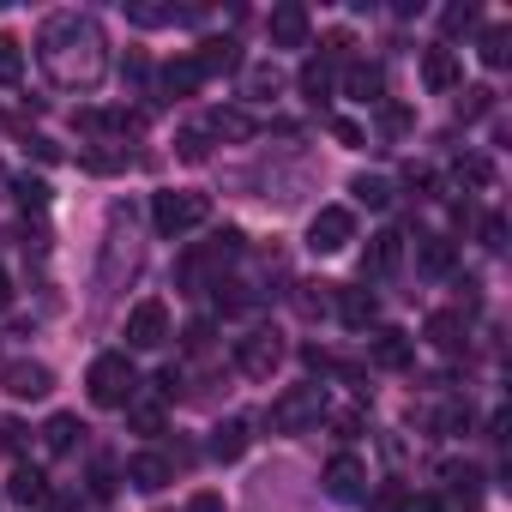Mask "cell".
<instances>
[{"label":"cell","mask_w":512,"mask_h":512,"mask_svg":"<svg viewBox=\"0 0 512 512\" xmlns=\"http://www.w3.org/2000/svg\"><path fill=\"white\" fill-rule=\"evenodd\" d=\"M169 476H175V464H169L163 452H133V458H127V482H133L139 494H157V488H169Z\"/></svg>","instance_id":"obj_14"},{"label":"cell","mask_w":512,"mask_h":512,"mask_svg":"<svg viewBox=\"0 0 512 512\" xmlns=\"http://www.w3.org/2000/svg\"><path fill=\"white\" fill-rule=\"evenodd\" d=\"M374 512H404V494H398V488H380V494H374Z\"/></svg>","instance_id":"obj_42"},{"label":"cell","mask_w":512,"mask_h":512,"mask_svg":"<svg viewBox=\"0 0 512 512\" xmlns=\"http://www.w3.org/2000/svg\"><path fill=\"white\" fill-rule=\"evenodd\" d=\"M266 422H272L278 434H308V428H320V422H326V386H320V380H308V386H284V392L272 398Z\"/></svg>","instance_id":"obj_3"},{"label":"cell","mask_w":512,"mask_h":512,"mask_svg":"<svg viewBox=\"0 0 512 512\" xmlns=\"http://www.w3.org/2000/svg\"><path fill=\"white\" fill-rule=\"evenodd\" d=\"M326 494H332V500H362V494H368V464H362L356 452H338V458L326 464Z\"/></svg>","instance_id":"obj_9"},{"label":"cell","mask_w":512,"mask_h":512,"mask_svg":"<svg viewBox=\"0 0 512 512\" xmlns=\"http://www.w3.org/2000/svg\"><path fill=\"white\" fill-rule=\"evenodd\" d=\"M187 512H223V494H211V488H205V494H193V500H187Z\"/></svg>","instance_id":"obj_43"},{"label":"cell","mask_w":512,"mask_h":512,"mask_svg":"<svg viewBox=\"0 0 512 512\" xmlns=\"http://www.w3.org/2000/svg\"><path fill=\"white\" fill-rule=\"evenodd\" d=\"M127 422H133L139 434H163V410H157V404H139V398H133V404H127Z\"/></svg>","instance_id":"obj_37"},{"label":"cell","mask_w":512,"mask_h":512,"mask_svg":"<svg viewBox=\"0 0 512 512\" xmlns=\"http://www.w3.org/2000/svg\"><path fill=\"white\" fill-rule=\"evenodd\" d=\"M7 187H13V199H19L25 211H49V199H55V187H49L43 175H13Z\"/></svg>","instance_id":"obj_27"},{"label":"cell","mask_w":512,"mask_h":512,"mask_svg":"<svg viewBox=\"0 0 512 512\" xmlns=\"http://www.w3.org/2000/svg\"><path fill=\"white\" fill-rule=\"evenodd\" d=\"M79 434H85V422L61 410V416H49V428H43V446H49V452H73V446H79Z\"/></svg>","instance_id":"obj_29"},{"label":"cell","mask_w":512,"mask_h":512,"mask_svg":"<svg viewBox=\"0 0 512 512\" xmlns=\"http://www.w3.org/2000/svg\"><path fill=\"white\" fill-rule=\"evenodd\" d=\"M241 85H247V97H253V103H272V97L284 91V73L260 61V67H247V73H241Z\"/></svg>","instance_id":"obj_24"},{"label":"cell","mask_w":512,"mask_h":512,"mask_svg":"<svg viewBox=\"0 0 512 512\" xmlns=\"http://www.w3.org/2000/svg\"><path fill=\"white\" fill-rule=\"evenodd\" d=\"M452 181H458V187H494V163L476 157V151H464V157L452 163Z\"/></svg>","instance_id":"obj_31"},{"label":"cell","mask_w":512,"mask_h":512,"mask_svg":"<svg viewBox=\"0 0 512 512\" xmlns=\"http://www.w3.org/2000/svg\"><path fill=\"white\" fill-rule=\"evenodd\" d=\"M350 193H356L368 211H386V205H392V181H380V175H356V181H350Z\"/></svg>","instance_id":"obj_33"},{"label":"cell","mask_w":512,"mask_h":512,"mask_svg":"<svg viewBox=\"0 0 512 512\" xmlns=\"http://www.w3.org/2000/svg\"><path fill=\"white\" fill-rule=\"evenodd\" d=\"M85 169L91 175H115V169H127V151H103L97 145V151H85Z\"/></svg>","instance_id":"obj_38"},{"label":"cell","mask_w":512,"mask_h":512,"mask_svg":"<svg viewBox=\"0 0 512 512\" xmlns=\"http://www.w3.org/2000/svg\"><path fill=\"white\" fill-rule=\"evenodd\" d=\"M127 19L145 25V31H157V25H193L199 7H151V0H127Z\"/></svg>","instance_id":"obj_19"},{"label":"cell","mask_w":512,"mask_h":512,"mask_svg":"<svg viewBox=\"0 0 512 512\" xmlns=\"http://www.w3.org/2000/svg\"><path fill=\"white\" fill-rule=\"evenodd\" d=\"M91 488H97V494H115V470H109V464H97V476H91Z\"/></svg>","instance_id":"obj_47"},{"label":"cell","mask_w":512,"mask_h":512,"mask_svg":"<svg viewBox=\"0 0 512 512\" xmlns=\"http://www.w3.org/2000/svg\"><path fill=\"white\" fill-rule=\"evenodd\" d=\"M470 25H476V7H470V0H452V7L440 13V31H446V37H458V31H470Z\"/></svg>","instance_id":"obj_36"},{"label":"cell","mask_w":512,"mask_h":512,"mask_svg":"<svg viewBox=\"0 0 512 512\" xmlns=\"http://www.w3.org/2000/svg\"><path fill=\"white\" fill-rule=\"evenodd\" d=\"M344 97H350V103H368V109L386 103V73L368 67V61H350V67H344Z\"/></svg>","instance_id":"obj_13"},{"label":"cell","mask_w":512,"mask_h":512,"mask_svg":"<svg viewBox=\"0 0 512 512\" xmlns=\"http://www.w3.org/2000/svg\"><path fill=\"white\" fill-rule=\"evenodd\" d=\"M404 512H446V500H434V494H416V500H404Z\"/></svg>","instance_id":"obj_45"},{"label":"cell","mask_w":512,"mask_h":512,"mask_svg":"<svg viewBox=\"0 0 512 512\" xmlns=\"http://www.w3.org/2000/svg\"><path fill=\"white\" fill-rule=\"evenodd\" d=\"M193 67H199L205 79H211V73H241V43H235V37H211V43H199Z\"/></svg>","instance_id":"obj_17"},{"label":"cell","mask_w":512,"mask_h":512,"mask_svg":"<svg viewBox=\"0 0 512 512\" xmlns=\"http://www.w3.org/2000/svg\"><path fill=\"white\" fill-rule=\"evenodd\" d=\"M440 482H446V494H452L464 512H476V506H482V482H488V476H482L476 464H458V458H452V464L440 470Z\"/></svg>","instance_id":"obj_15"},{"label":"cell","mask_w":512,"mask_h":512,"mask_svg":"<svg viewBox=\"0 0 512 512\" xmlns=\"http://www.w3.org/2000/svg\"><path fill=\"white\" fill-rule=\"evenodd\" d=\"M163 338H169V308L151 296V302H139L127 314V350H157Z\"/></svg>","instance_id":"obj_7"},{"label":"cell","mask_w":512,"mask_h":512,"mask_svg":"<svg viewBox=\"0 0 512 512\" xmlns=\"http://www.w3.org/2000/svg\"><path fill=\"white\" fill-rule=\"evenodd\" d=\"M175 157H181V163H205V157H211V133H205V127H181V133H175Z\"/></svg>","instance_id":"obj_32"},{"label":"cell","mask_w":512,"mask_h":512,"mask_svg":"<svg viewBox=\"0 0 512 512\" xmlns=\"http://www.w3.org/2000/svg\"><path fill=\"white\" fill-rule=\"evenodd\" d=\"M422 85L428 91H458V55L452 49H428L422 55Z\"/></svg>","instance_id":"obj_22"},{"label":"cell","mask_w":512,"mask_h":512,"mask_svg":"<svg viewBox=\"0 0 512 512\" xmlns=\"http://www.w3.org/2000/svg\"><path fill=\"white\" fill-rule=\"evenodd\" d=\"M205 217H211L205 193H157V199H151V223H157V235H169V241H181V235L199 229Z\"/></svg>","instance_id":"obj_4"},{"label":"cell","mask_w":512,"mask_h":512,"mask_svg":"<svg viewBox=\"0 0 512 512\" xmlns=\"http://www.w3.org/2000/svg\"><path fill=\"white\" fill-rule=\"evenodd\" d=\"M488 109H494V91H488V85H470V91L458 97V121H482Z\"/></svg>","instance_id":"obj_35"},{"label":"cell","mask_w":512,"mask_h":512,"mask_svg":"<svg viewBox=\"0 0 512 512\" xmlns=\"http://www.w3.org/2000/svg\"><path fill=\"white\" fill-rule=\"evenodd\" d=\"M422 338L440 350V356H464V314L458 308H440V314H428V326H422Z\"/></svg>","instance_id":"obj_12"},{"label":"cell","mask_w":512,"mask_h":512,"mask_svg":"<svg viewBox=\"0 0 512 512\" xmlns=\"http://www.w3.org/2000/svg\"><path fill=\"white\" fill-rule=\"evenodd\" d=\"M350 241H356V217L344 205H320L314 223H308V247L314 253H344Z\"/></svg>","instance_id":"obj_6"},{"label":"cell","mask_w":512,"mask_h":512,"mask_svg":"<svg viewBox=\"0 0 512 512\" xmlns=\"http://www.w3.org/2000/svg\"><path fill=\"white\" fill-rule=\"evenodd\" d=\"M247 440H253V434H247V422H241V416H229V422H217V428H211V440H205V446H211V458L235 464V458L247 452Z\"/></svg>","instance_id":"obj_21"},{"label":"cell","mask_w":512,"mask_h":512,"mask_svg":"<svg viewBox=\"0 0 512 512\" xmlns=\"http://www.w3.org/2000/svg\"><path fill=\"white\" fill-rule=\"evenodd\" d=\"M266 31H272V49H302V43H308V31H314V19H308V7L284 0V7H272Z\"/></svg>","instance_id":"obj_10"},{"label":"cell","mask_w":512,"mask_h":512,"mask_svg":"<svg viewBox=\"0 0 512 512\" xmlns=\"http://www.w3.org/2000/svg\"><path fill=\"white\" fill-rule=\"evenodd\" d=\"M31 151H37L43 163H55V157H61V145H55V139H43V133H31Z\"/></svg>","instance_id":"obj_44"},{"label":"cell","mask_w":512,"mask_h":512,"mask_svg":"<svg viewBox=\"0 0 512 512\" xmlns=\"http://www.w3.org/2000/svg\"><path fill=\"white\" fill-rule=\"evenodd\" d=\"M25 79V49L13 37H0V85H19Z\"/></svg>","instance_id":"obj_34"},{"label":"cell","mask_w":512,"mask_h":512,"mask_svg":"<svg viewBox=\"0 0 512 512\" xmlns=\"http://www.w3.org/2000/svg\"><path fill=\"white\" fill-rule=\"evenodd\" d=\"M199 127H205L211 139H253V115H241V109H211Z\"/></svg>","instance_id":"obj_23"},{"label":"cell","mask_w":512,"mask_h":512,"mask_svg":"<svg viewBox=\"0 0 512 512\" xmlns=\"http://www.w3.org/2000/svg\"><path fill=\"white\" fill-rule=\"evenodd\" d=\"M199 85H205V73L193 67V55H181V61L163 67V91H169V97H187V91H199Z\"/></svg>","instance_id":"obj_25"},{"label":"cell","mask_w":512,"mask_h":512,"mask_svg":"<svg viewBox=\"0 0 512 512\" xmlns=\"http://www.w3.org/2000/svg\"><path fill=\"white\" fill-rule=\"evenodd\" d=\"M278 362H284V338H278V332H247V338L235 344V368H241L247 380H272Z\"/></svg>","instance_id":"obj_5"},{"label":"cell","mask_w":512,"mask_h":512,"mask_svg":"<svg viewBox=\"0 0 512 512\" xmlns=\"http://www.w3.org/2000/svg\"><path fill=\"white\" fill-rule=\"evenodd\" d=\"M482 247H488V253H500V247H506V217H500V211H494V217H482Z\"/></svg>","instance_id":"obj_39"},{"label":"cell","mask_w":512,"mask_h":512,"mask_svg":"<svg viewBox=\"0 0 512 512\" xmlns=\"http://www.w3.org/2000/svg\"><path fill=\"white\" fill-rule=\"evenodd\" d=\"M452 260H458V247H452L446 235H416V266H422L428 278H446Z\"/></svg>","instance_id":"obj_20"},{"label":"cell","mask_w":512,"mask_h":512,"mask_svg":"<svg viewBox=\"0 0 512 512\" xmlns=\"http://www.w3.org/2000/svg\"><path fill=\"white\" fill-rule=\"evenodd\" d=\"M49 476L37 470V464H19L13 476H7V500H19V506H49Z\"/></svg>","instance_id":"obj_18"},{"label":"cell","mask_w":512,"mask_h":512,"mask_svg":"<svg viewBox=\"0 0 512 512\" xmlns=\"http://www.w3.org/2000/svg\"><path fill=\"white\" fill-rule=\"evenodd\" d=\"M476 55H482V67H506L512 61V31L506 25H488L482 43H476Z\"/></svg>","instance_id":"obj_30"},{"label":"cell","mask_w":512,"mask_h":512,"mask_svg":"<svg viewBox=\"0 0 512 512\" xmlns=\"http://www.w3.org/2000/svg\"><path fill=\"white\" fill-rule=\"evenodd\" d=\"M49 512H79V500H67V494H49Z\"/></svg>","instance_id":"obj_48"},{"label":"cell","mask_w":512,"mask_h":512,"mask_svg":"<svg viewBox=\"0 0 512 512\" xmlns=\"http://www.w3.org/2000/svg\"><path fill=\"white\" fill-rule=\"evenodd\" d=\"M332 85H338V73H332V61H308V67H302V97H308L314 109H320V103L332 97Z\"/></svg>","instance_id":"obj_26"},{"label":"cell","mask_w":512,"mask_h":512,"mask_svg":"<svg viewBox=\"0 0 512 512\" xmlns=\"http://www.w3.org/2000/svg\"><path fill=\"white\" fill-rule=\"evenodd\" d=\"M85 392H91V404H97V410H127V404L139 398V374H133V362H127L121 350H109V356H97V362H91Z\"/></svg>","instance_id":"obj_2"},{"label":"cell","mask_w":512,"mask_h":512,"mask_svg":"<svg viewBox=\"0 0 512 512\" xmlns=\"http://www.w3.org/2000/svg\"><path fill=\"white\" fill-rule=\"evenodd\" d=\"M0 386H7L13 398H49L55 392V368L49 362H7V374H0Z\"/></svg>","instance_id":"obj_8"},{"label":"cell","mask_w":512,"mask_h":512,"mask_svg":"<svg viewBox=\"0 0 512 512\" xmlns=\"http://www.w3.org/2000/svg\"><path fill=\"white\" fill-rule=\"evenodd\" d=\"M410 193H416V199H440V175H428V169H410Z\"/></svg>","instance_id":"obj_40"},{"label":"cell","mask_w":512,"mask_h":512,"mask_svg":"<svg viewBox=\"0 0 512 512\" xmlns=\"http://www.w3.org/2000/svg\"><path fill=\"white\" fill-rule=\"evenodd\" d=\"M0 187H7V175H0Z\"/></svg>","instance_id":"obj_50"},{"label":"cell","mask_w":512,"mask_h":512,"mask_svg":"<svg viewBox=\"0 0 512 512\" xmlns=\"http://www.w3.org/2000/svg\"><path fill=\"white\" fill-rule=\"evenodd\" d=\"M398 260H404V235H398V229H380V235L368 241V253H362V272L386 278V272H398Z\"/></svg>","instance_id":"obj_16"},{"label":"cell","mask_w":512,"mask_h":512,"mask_svg":"<svg viewBox=\"0 0 512 512\" xmlns=\"http://www.w3.org/2000/svg\"><path fill=\"white\" fill-rule=\"evenodd\" d=\"M410 356H416V338L398 332V326H380V332L368 338V362H374V368H410Z\"/></svg>","instance_id":"obj_11"},{"label":"cell","mask_w":512,"mask_h":512,"mask_svg":"<svg viewBox=\"0 0 512 512\" xmlns=\"http://www.w3.org/2000/svg\"><path fill=\"white\" fill-rule=\"evenodd\" d=\"M332 133H338L344 145H362V127H356V121H332Z\"/></svg>","instance_id":"obj_46"},{"label":"cell","mask_w":512,"mask_h":512,"mask_svg":"<svg viewBox=\"0 0 512 512\" xmlns=\"http://www.w3.org/2000/svg\"><path fill=\"white\" fill-rule=\"evenodd\" d=\"M13 302V284H7V272H0V308H7Z\"/></svg>","instance_id":"obj_49"},{"label":"cell","mask_w":512,"mask_h":512,"mask_svg":"<svg viewBox=\"0 0 512 512\" xmlns=\"http://www.w3.org/2000/svg\"><path fill=\"white\" fill-rule=\"evenodd\" d=\"M338 320L356 326V332L374 326V296H368V290H338Z\"/></svg>","instance_id":"obj_28"},{"label":"cell","mask_w":512,"mask_h":512,"mask_svg":"<svg viewBox=\"0 0 512 512\" xmlns=\"http://www.w3.org/2000/svg\"><path fill=\"white\" fill-rule=\"evenodd\" d=\"M37 61H43V73H49V85H61V91H91V85H103V73H109V43H103L97 19H85V13H55V19L43 25V37H37Z\"/></svg>","instance_id":"obj_1"},{"label":"cell","mask_w":512,"mask_h":512,"mask_svg":"<svg viewBox=\"0 0 512 512\" xmlns=\"http://www.w3.org/2000/svg\"><path fill=\"white\" fill-rule=\"evenodd\" d=\"M25 422H0V452H25Z\"/></svg>","instance_id":"obj_41"}]
</instances>
